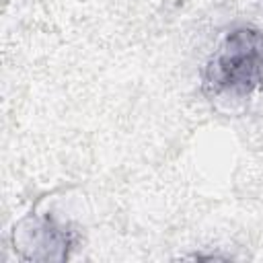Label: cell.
<instances>
[{
  "mask_svg": "<svg viewBox=\"0 0 263 263\" xmlns=\"http://www.w3.org/2000/svg\"><path fill=\"white\" fill-rule=\"evenodd\" d=\"M203 92L245 99L263 86V33L236 27L224 35L203 68Z\"/></svg>",
  "mask_w": 263,
  "mask_h": 263,
  "instance_id": "obj_1",
  "label": "cell"
},
{
  "mask_svg": "<svg viewBox=\"0 0 263 263\" xmlns=\"http://www.w3.org/2000/svg\"><path fill=\"white\" fill-rule=\"evenodd\" d=\"M18 236L23 240V247L18 249H31L27 259H58L53 249H60L66 255V247L70 245L68 232L49 218L25 222L18 230Z\"/></svg>",
  "mask_w": 263,
  "mask_h": 263,
  "instance_id": "obj_2",
  "label": "cell"
}]
</instances>
